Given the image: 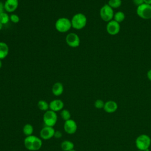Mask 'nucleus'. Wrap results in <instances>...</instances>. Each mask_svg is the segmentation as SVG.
<instances>
[{"mask_svg":"<svg viewBox=\"0 0 151 151\" xmlns=\"http://www.w3.org/2000/svg\"><path fill=\"white\" fill-rule=\"evenodd\" d=\"M25 147L29 151H37L41 149L42 145V139L34 135L26 136L24 140Z\"/></svg>","mask_w":151,"mask_h":151,"instance_id":"obj_1","label":"nucleus"},{"mask_svg":"<svg viewBox=\"0 0 151 151\" xmlns=\"http://www.w3.org/2000/svg\"><path fill=\"white\" fill-rule=\"evenodd\" d=\"M87 19L86 16L82 13L75 14L71 18V22L72 27L76 29H81L87 24Z\"/></svg>","mask_w":151,"mask_h":151,"instance_id":"obj_2","label":"nucleus"},{"mask_svg":"<svg viewBox=\"0 0 151 151\" xmlns=\"http://www.w3.org/2000/svg\"><path fill=\"white\" fill-rule=\"evenodd\" d=\"M135 145L138 150L143 151L150 147L151 145V139L146 134H140L136 139Z\"/></svg>","mask_w":151,"mask_h":151,"instance_id":"obj_3","label":"nucleus"},{"mask_svg":"<svg viewBox=\"0 0 151 151\" xmlns=\"http://www.w3.org/2000/svg\"><path fill=\"white\" fill-rule=\"evenodd\" d=\"M55 27L60 32H66L72 27L71 20L65 17L60 18L56 21L55 23Z\"/></svg>","mask_w":151,"mask_h":151,"instance_id":"obj_4","label":"nucleus"},{"mask_svg":"<svg viewBox=\"0 0 151 151\" xmlns=\"http://www.w3.org/2000/svg\"><path fill=\"white\" fill-rule=\"evenodd\" d=\"M42 120L45 126L54 127L57 122V114L56 112L48 110L43 114Z\"/></svg>","mask_w":151,"mask_h":151,"instance_id":"obj_5","label":"nucleus"},{"mask_svg":"<svg viewBox=\"0 0 151 151\" xmlns=\"http://www.w3.org/2000/svg\"><path fill=\"white\" fill-rule=\"evenodd\" d=\"M137 15L141 18L144 19H151V5L142 4L137 6Z\"/></svg>","mask_w":151,"mask_h":151,"instance_id":"obj_6","label":"nucleus"},{"mask_svg":"<svg viewBox=\"0 0 151 151\" xmlns=\"http://www.w3.org/2000/svg\"><path fill=\"white\" fill-rule=\"evenodd\" d=\"M114 11L108 4L104 5L100 10V16L102 20L105 22H109L113 19Z\"/></svg>","mask_w":151,"mask_h":151,"instance_id":"obj_7","label":"nucleus"},{"mask_svg":"<svg viewBox=\"0 0 151 151\" xmlns=\"http://www.w3.org/2000/svg\"><path fill=\"white\" fill-rule=\"evenodd\" d=\"M65 41L67 44L72 48H76L80 44V37L77 34L74 32H70L67 35Z\"/></svg>","mask_w":151,"mask_h":151,"instance_id":"obj_8","label":"nucleus"},{"mask_svg":"<svg viewBox=\"0 0 151 151\" xmlns=\"http://www.w3.org/2000/svg\"><path fill=\"white\" fill-rule=\"evenodd\" d=\"M120 30V24L114 20H111L107 22L106 25V31L107 33L111 35L117 34Z\"/></svg>","mask_w":151,"mask_h":151,"instance_id":"obj_9","label":"nucleus"},{"mask_svg":"<svg viewBox=\"0 0 151 151\" xmlns=\"http://www.w3.org/2000/svg\"><path fill=\"white\" fill-rule=\"evenodd\" d=\"M55 129L53 127L45 126L43 127L40 132V138L44 140H48L54 137Z\"/></svg>","mask_w":151,"mask_h":151,"instance_id":"obj_10","label":"nucleus"},{"mask_svg":"<svg viewBox=\"0 0 151 151\" xmlns=\"http://www.w3.org/2000/svg\"><path fill=\"white\" fill-rule=\"evenodd\" d=\"M64 130L68 134H74L77 130V124L74 120L70 119L65 121L64 123Z\"/></svg>","mask_w":151,"mask_h":151,"instance_id":"obj_11","label":"nucleus"},{"mask_svg":"<svg viewBox=\"0 0 151 151\" xmlns=\"http://www.w3.org/2000/svg\"><path fill=\"white\" fill-rule=\"evenodd\" d=\"M49 106L50 110L55 112H57L59 111H61L64 109V104L61 100L55 99L50 101V103H49Z\"/></svg>","mask_w":151,"mask_h":151,"instance_id":"obj_12","label":"nucleus"},{"mask_svg":"<svg viewBox=\"0 0 151 151\" xmlns=\"http://www.w3.org/2000/svg\"><path fill=\"white\" fill-rule=\"evenodd\" d=\"M18 6V0H6L4 3L5 11L8 12H14Z\"/></svg>","mask_w":151,"mask_h":151,"instance_id":"obj_13","label":"nucleus"},{"mask_svg":"<svg viewBox=\"0 0 151 151\" xmlns=\"http://www.w3.org/2000/svg\"><path fill=\"white\" fill-rule=\"evenodd\" d=\"M118 109L117 103L113 100H109L104 103L103 107L104 110L108 113H112L115 112Z\"/></svg>","mask_w":151,"mask_h":151,"instance_id":"obj_14","label":"nucleus"},{"mask_svg":"<svg viewBox=\"0 0 151 151\" xmlns=\"http://www.w3.org/2000/svg\"><path fill=\"white\" fill-rule=\"evenodd\" d=\"M64 91V87L61 83L57 82L52 87V93L55 96H61Z\"/></svg>","mask_w":151,"mask_h":151,"instance_id":"obj_15","label":"nucleus"},{"mask_svg":"<svg viewBox=\"0 0 151 151\" xmlns=\"http://www.w3.org/2000/svg\"><path fill=\"white\" fill-rule=\"evenodd\" d=\"M9 47L4 42H0V60L4 59L8 54Z\"/></svg>","mask_w":151,"mask_h":151,"instance_id":"obj_16","label":"nucleus"},{"mask_svg":"<svg viewBox=\"0 0 151 151\" xmlns=\"http://www.w3.org/2000/svg\"><path fill=\"white\" fill-rule=\"evenodd\" d=\"M74 144L70 140H65L61 142V148L63 151H70L74 149Z\"/></svg>","mask_w":151,"mask_h":151,"instance_id":"obj_17","label":"nucleus"},{"mask_svg":"<svg viewBox=\"0 0 151 151\" xmlns=\"http://www.w3.org/2000/svg\"><path fill=\"white\" fill-rule=\"evenodd\" d=\"M22 132L26 136H31L32 135L33 132H34V127L32 126V125H31L29 123H27L25 124L22 128Z\"/></svg>","mask_w":151,"mask_h":151,"instance_id":"obj_18","label":"nucleus"},{"mask_svg":"<svg viewBox=\"0 0 151 151\" xmlns=\"http://www.w3.org/2000/svg\"><path fill=\"white\" fill-rule=\"evenodd\" d=\"M125 19V14L122 11H118L114 13V17H113V20L116 21L118 23H121Z\"/></svg>","mask_w":151,"mask_h":151,"instance_id":"obj_19","label":"nucleus"},{"mask_svg":"<svg viewBox=\"0 0 151 151\" xmlns=\"http://www.w3.org/2000/svg\"><path fill=\"white\" fill-rule=\"evenodd\" d=\"M37 106H38V109L41 111H46L50 110L49 103L44 100H41L38 101V102L37 103Z\"/></svg>","mask_w":151,"mask_h":151,"instance_id":"obj_20","label":"nucleus"},{"mask_svg":"<svg viewBox=\"0 0 151 151\" xmlns=\"http://www.w3.org/2000/svg\"><path fill=\"white\" fill-rule=\"evenodd\" d=\"M122 4V0H109L108 5L113 9H116L119 8Z\"/></svg>","mask_w":151,"mask_h":151,"instance_id":"obj_21","label":"nucleus"},{"mask_svg":"<svg viewBox=\"0 0 151 151\" xmlns=\"http://www.w3.org/2000/svg\"><path fill=\"white\" fill-rule=\"evenodd\" d=\"M60 116L61 119L64 120H68L69 119H71V113L70 112V111H68L67 109H63L61 111H60Z\"/></svg>","mask_w":151,"mask_h":151,"instance_id":"obj_22","label":"nucleus"},{"mask_svg":"<svg viewBox=\"0 0 151 151\" xmlns=\"http://www.w3.org/2000/svg\"><path fill=\"white\" fill-rule=\"evenodd\" d=\"M10 20L9 16L5 12L0 14V22L4 25L7 24Z\"/></svg>","mask_w":151,"mask_h":151,"instance_id":"obj_23","label":"nucleus"},{"mask_svg":"<svg viewBox=\"0 0 151 151\" xmlns=\"http://www.w3.org/2000/svg\"><path fill=\"white\" fill-rule=\"evenodd\" d=\"M104 102L101 100V99H97L94 102V107L97 109H103L104 106Z\"/></svg>","mask_w":151,"mask_h":151,"instance_id":"obj_24","label":"nucleus"},{"mask_svg":"<svg viewBox=\"0 0 151 151\" xmlns=\"http://www.w3.org/2000/svg\"><path fill=\"white\" fill-rule=\"evenodd\" d=\"M9 18H10V20L13 22V23H15V24H17L18 22H19L20 19H19V17L18 15L17 14H11L10 16H9Z\"/></svg>","mask_w":151,"mask_h":151,"instance_id":"obj_25","label":"nucleus"},{"mask_svg":"<svg viewBox=\"0 0 151 151\" xmlns=\"http://www.w3.org/2000/svg\"><path fill=\"white\" fill-rule=\"evenodd\" d=\"M63 136V133L60 130H55V133H54V137L56 139H60Z\"/></svg>","mask_w":151,"mask_h":151,"instance_id":"obj_26","label":"nucleus"},{"mask_svg":"<svg viewBox=\"0 0 151 151\" xmlns=\"http://www.w3.org/2000/svg\"><path fill=\"white\" fill-rule=\"evenodd\" d=\"M132 1L133 2V4L137 6H138L144 3V0H132Z\"/></svg>","mask_w":151,"mask_h":151,"instance_id":"obj_27","label":"nucleus"},{"mask_svg":"<svg viewBox=\"0 0 151 151\" xmlns=\"http://www.w3.org/2000/svg\"><path fill=\"white\" fill-rule=\"evenodd\" d=\"M5 8H4V4L0 1V14L4 12Z\"/></svg>","mask_w":151,"mask_h":151,"instance_id":"obj_28","label":"nucleus"},{"mask_svg":"<svg viewBox=\"0 0 151 151\" xmlns=\"http://www.w3.org/2000/svg\"><path fill=\"white\" fill-rule=\"evenodd\" d=\"M147 78L151 81V69L148 70L147 73Z\"/></svg>","mask_w":151,"mask_h":151,"instance_id":"obj_29","label":"nucleus"},{"mask_svg":"<svg viewBox=\"0 0 151 151\" xmlns=\"http://www.w3.org/2000/svg\"><path fill=\"white\" fill-rule=\"evenodd\" d=\"M144 3L149 5H151V0H144Z\"/></svg>","mask_w":151,"mask_h":151,"instance_id":"obj_30","label":"nucleus"},{"mask_svg":"<svg viewBox=\"0 0 151 151\" xmlns=\"http://www.w3.org/2000/svg\"><path fill=\"white\" fill-rule=\"evenodd\" d=\"M2 27H3V24L0 22V30L2 28Z\"/></svg>","mask_w":151,"mask_h":151,"instance_id":"obj_31","label":"nucleus"},{"mask_svg":"<svg viewBox=\"0 0 151 151\" xmlns=\"http://www.w3.org/2000/svg\"><path fill=\"white\" fill-rule=\"evenodd\" d=\"M2 62H1V60H0V68H1V67H2Z\"/></svg>","mask_w":151,"mask_h":151,"instance_id":"obj_32","label":"nucleus"},{"mask_svg":"<svg viewBox=\"0 0 151 151\" xmlns=\"http://www.w3.org/2000/svg\"><path fill=\"white\" fill-rule=\"evenodd\" d=\"M143 151H149V148H148V149H146L144 150Z\"/></svg>","mask_w":151,"mask_h":151,"instance_id":"obj_33","label":"nucleus"},{"mask_svg":"<svg viewBox=\"0 0 151 151\" xmlns=\"http://www.w3.org/2000/svg\"><path fill=\"white\" fill-rule=\"evenodd\" d=\"M70 151H76L74 149H73V150H70Z\"/></svg>","mask_w":151,"mask_h":151,"instance_id":"obj_34","label":"nucleus"},{"mask_svg":"<svg viewBox=\"0 0 151 151\" xmlns=\"http://www.w3.org/2000/svg\"><path fill=\"white\" fill-rule=\"evenodd\" d=\"M137 151H142V150H137Z\"/></svg>","mask_w":151,"mask_h":151,"instance_id":"obj_35","label":"nucleus"}]
</instances>
